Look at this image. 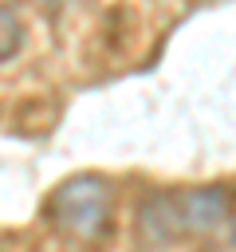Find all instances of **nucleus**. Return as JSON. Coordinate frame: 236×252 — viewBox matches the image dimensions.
<instances>
[{
  "instance_id": "1",
  "label": "nucleus",
  "mask_w": 236,
  "mask_h": 252,
  "mask_svg": "<svg viewBox=\"0 0 236 252\" xmlns=\"http://www.w3.org/2000/svg\"><path fill=\"white\" fill-rule=\"evenodd\" d=\"M47 220L75 236V240H94L102 236L110 220V181L98 173H79L67 177L51 197H47Z\"/></svg>"
},
{
  "instance_id": "4",
  "label": "nucleus",
  "mask_w": 236,
  "mask_h": 252,
  "mask_svg": "<svg viewBox=\"0 0 236 252\" xmlns=\"http://www.w3.org/2000/svg\"><path fill=\"white\" fill-rule=\"evenodd\" d=\"M20 47H24V24H20L16 8L0 4V63L16 59V55H20Z\"/></svg>"
},
{
  "instance_id": "5",
  "label": "nucleus",
  "mask_w": 236,
  "mask_h": 252,
  "mask_svg": "<svg viewBox=\"0 0 236 252\" xmlns=\"http://www.w3.org/2000/svg\"><path fill=\"white\" fill-rule=\"evenodd\" d=\"M232 244H236V224H232Z\"/></svg>"
},
{
  "instance_id": "2",
  "label": "nucleus",
  "mask_w": 236,
  "mask_h": 252,
  "mask_svg": "<svg viewBox=\"0 0 236 252\" xmlns=\"http://www.w3.org/2000/svg\"><path fill=\"white\" fill-rule=\"evenodd\" d=\"M138 236L153 248L185 236V217H181V193H153L138 209Z\"/></svg>"
},
{
  "instance_id": "3",
  "label": "nucleus",
  "mask_w": 236,
  "mask_h": 252,
  "mask_svg": "<svg viewBox=\"0 0 236 252\" xmlns=\"http://www.w3.org/2000/svg\"><path fill=\"white\" fill-rule=\"evenodd\" d=\"M181 217H185V232H208L228 217V193L220 185L189 189L181 193Z\"/></svg>"
}]
</instances>
